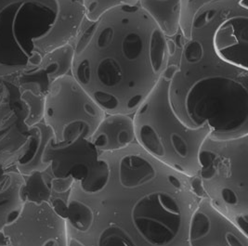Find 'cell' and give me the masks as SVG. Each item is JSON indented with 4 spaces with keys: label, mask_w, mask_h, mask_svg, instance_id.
Listing matches in <instances>:
<instances>
[{
    "label": "cell",
    "mask_w": 248,
    "mask_h": 246,
    "mask_svg": "<svg viewBox=\"0 0 248 246\" xmlns=\"http://www.w3.org/2000/svg\"><path fill=\"white\" fill-rule=\"evenodd\" d=\"M22 196L24 201L46 202L55 212L66 219L71 191H60L52 184L53 176L47 168L43 172H34L23 176Z\"/></svg>",
    "instance_id": "4fadbf2b"
},
{
    "label": "cell",
    "mask_w": 248,
    "mask_h": 246,
    "mask_svg": "<svg viewBox=\"0 0 248 246\" xmlns=\"http://www.w3.org/2000/svg\"><path fill=\"white\" fill-rule=\"evenodd\" d=\"M189 246H248V235L201 198L191 218Z\"/></svg>",
    "instance_id": "8fae6325"
},
{
    "label": "cell",
    "mask_w": 248,
    "mask_h": 246,
    "mask_svg": "<svg viewBox=\"0 0 248 246\" xmlns=\"http://www.w3.org/2000/svg\"><path fill=\"white\" fill-rule=\"evenodd\" d=\"M169 49L170 103L181 122L195 129L208 127L217 138L248 135V68L216 53L198 16L192 19L189 38L180 32L169 38Z\"/></svg>",
    "instance_id": "3957f363"
},
{
    "label": "cell",
    "mask_w": 248,
    "mask_h": 246,
    "mask_svg": "<svg viewBox=\"0 0 248 246\" xmlns=\"http://www.w3.org/2000/svg\"><path fill=\"white\" fill-rule=\"evenodd\" d=\"M140 0H82L85 19L89 23L99 20L106 12L119 7H134Z\"/></svg>",
    "instance_id": "ac0fdd59"
},
{
    "label": "cell",
    "mask_w": 248,
    "mask_h": 246,
    "mask_svg": "<svg viewBox=\"0 0 248 246\" xmlns=\"http://www.w3.org/2000/svg\"><path fill=\"white\" fill-rule=\"evenodd\" d=\"M75 53L74 43L58 47L43 57L38 67L45 72L49 83L71 75Z\"/></svg>",
    "instance_id": "e0dca14e"
},
{
    "label": "cell",
    "mask_w": 248,
    "mask_h": 246,
    "mask_svg": "<svg viewBox=\"0 0 248 246\" xmlns=\"http://www.w3.org/2000/svg\"><path fill=\"white\" fill-rule=\"evenodd\" d=\"M44 162L54 178H72L86 193L100 191L109 179L107 161L88 139L57 143L52 138L46 147Z\"/></svg>",
    "instance_id": "ba28073f"
},
{
    "label": "cell",
    "mask_w": 248,
    "mask_h": 246,
    "mask_svg": "<svg viewBox=\"0 0 248 246\" xmlns=\"http://www.w3.org/2000/svg\"><path fill=\"white\" fill-rule=\"evenodd\" d=\"M216 0H181V33L186 39L190 36L192 19L197 12L204 5Z\"/></svg>",
    "instance_id": "d6986e66"
},
{
    "label": "cell",
    "mask_w": 248,
    "mask_h": 246,
    "mask_svg": "<svg viewBox=\"0 0 248 246\" xmlns=\"http://www.w3.org/2000/svg\"><path fill=\"white\" fill-rule=\"evenodd\" d=\"M1 232L7 246H69L66 219L46 202L25 201L17 219Z\"/></svg>",
    "instance_id": "30bf717a"
},
{
    "label": "cell",
    "mask_w": 248,
    "mask_h": 246,
    "mask_svg": "<svg viewBox=\"0 0 248 246\" xmlns=\"http://www.w3.org/2000/svg\"><path fill=\"white\" fill-rule=\"evenodd\" d=\"M71 75L107 114L133 115L170 61L169 38L139 5L85 22Z\"/></svg>",
    "instance_id": "7a4b0ae2"
},
{
    "label": "cell",
    "mask_w": 248,
    "mask_h": 246,
    "mask_svg": "<svg viewBox=\"0 0 248 246\" xmlns=\"http://www.w3.org/2000/svg\"><path fill=\"white\" fill-rule=\"evenodd\" d=\"M28 119L29 109L17 75L0 77V189L7 170L13 168L29 138Z\"/></svg>",
    "instance_id": "9c48e42d"
},
{
    "label": "cell",
    "mask_w": 248,
    "mask_h": 246,
    "mask_svg": "<svg viewBox=\"0 0 248 246\" xmlns=\"http://www.w3.org/2000/svg\"><path fill=\"white\" fill-rule=\"evenodd\" d=\"M139 6L168 38L181 32V0H140Z\"/></svg>",
    "instance_id": "2e32d148"
},
{
    "label": "cell",
    "mask_w": 248,
    "mask_h": 246,
    "mask_svg": "<svg viewBox=\"0 0 248 246\" xmlns=\"http://www.w3.org/2000/svg\"><path fill=\"white\" fill-rule=\"evenodd\" d=\"M90 141L100 154L118 152L135 144L133 115L106 113Z\"/></svg>",
    "instance_id": "7c38bea8"
},
{
    "label": "cell",
    "mask_w": 248,
    "mask_h": 246,
    "mask_svg": "<svg viewBox=\"0 0 248 246\" xmlns=\"http://www.w3.org/2000/svg\"><path fill=\"white\" fill-rule=\"evenodd\" d=\"M52 138L51 130L43 121L32 126L29 138L23 146L13 168L23 176L46 170L48 167L44 162V153Z\"/></svg>",
    "instance_id": "5bb4252c"
},
{
    "label": "cell",
    "mask_w": 248,
    "mask_h": 246,
    "mask_svg": "<svg viewBox=\"0 0 248 246\" xmlns=\"http://www.w3.org/2000/svg\"><path fill=\"white\" fill-rule=\"evenodd\" d=\"M101 154L109 179L96 193L74 182L68 238L82 246H189L191 218L201 199L191 178L159 163L138 143Z\"/></svg>",
    "instance_id": "6da1fadb"
},
{
    "label": "cell",
    "mask_w": 248,
    "mask_h": 246,
    "mask_svg": "<svg viewBox=\"0 0 248 246\" xmlns=\"http://www.w3.org/2000/svg\"><path fill=\"white\" fill-rule=\"evenodd\" d=\"M105 114L72 75L53 81L46 94L43 122L57 143L90 140Z\"/></svg>",
    "instance_id": "52a82bcc"
},
{
    "label": "cell",
    "mask_w": 248,
    "mask_h": 246,
    "mask_svg": "<svg viewBox=\"0 0 248 246\" xmlns=\"http://www.w3.org/2000/svg\"><path fill=\"white\" fill-rule=\"evenodd\" d=\"M69 246H82L78 242H76V241H74V240H71V239H69Z\"/></svg>",
    "instance_id": "ffe728a7"
},
{
    "label": "cell",
    "mask_w": 248,
    "mask_h": 246,
    "mask_svg": "<svg viewBox=\"0 0 248 246\" xmlns=\"http://www.w3.org/2000/svg\"><path fill=\"white\" fill-rule=\"evenodd\" d=\"M172 70L169 63L155 90L133 114L136 141L159 163L192 178L198 172L199 150L210 130L185 125L173 111L170 100Z\"/></svg>",
    "instance_id": "277c9868"
},
{
    "label": "cell",
    "mask_w": 248,
    "mask_h": 246,
    "mask_svg": "<svg viewBox=\"0 0 248 246\" xmlns=\"http://www.w3.org/2000/svg\"><path fill=\"white\" fill-rule=\"evenodd\" d=\"M198 162L193 190L248 233V135L229 139L208 135Z\"/></svg>",
    "instance_id": "5b68a950"
},
{
    "label": "cell",
    "mask_w": 248,
    "mask_h": 246,
    "mask_svg": "<svg viewBox=\"0 0 248 246\" xmlns=\"http://www.w3.org/2000/svg\"><path fill=\"white\" fill-rule=\"evenodd\" d=\"M72 0H0V77L34 64V41L48 34Z\"/></svg>",
    "instance_id": "8992f818"
},
{
    "label": "cell",
    "mask_w": 248,
    "mask_h": 246,
    "mask_svg": "<svg viewBox=\"0 0 248 246\" xmlns=\"http://www.w3.org/2000/svg\"><path fill=\"white\" fill-rule=\"evenodd\" d=\"M6 175L5 183L0 189V232L17 219L25 202L22 196L23 175L14 168L8 170Z\"/></svg>",
    "instance_id": "9a60e30c"
}]
</instances>
